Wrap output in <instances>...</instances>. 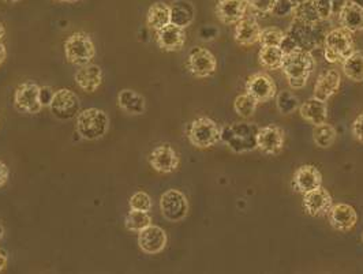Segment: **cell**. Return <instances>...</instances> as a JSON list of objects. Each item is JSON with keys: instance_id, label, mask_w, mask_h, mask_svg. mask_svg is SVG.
<instances>
[{"instance_id": "cell-17", "label": "cell", "mask_w": 363, "mask_h": 274, "mask_svg": "<svg viewBox=\"0 0 363 274\" xmlns=\"http://www.w3.org/2000/svg\"><path fill=\"white\" fill-rule=\"evenodd\" d=\"M291 185L295 193L306 194L323 185V173L314 165H302L295 171Z\"/></svg>"}, {"instance_id": "cell-35", "label": "cell", "mask_w": 363, "mask_h": 274, "mask_svg": "<svg viewBox=\"0 0 363 274\" xmlns=\"http://www.w3.org/2000/svg\"><path fill=\"white\" fill-rule=\"evenodd\" d=\"M292 14H294L295 18L302 19V21L310 22V23H317V22L324 21V19H321V17H320V14H318V11L314 7L311 0H308V1L302 3V4H299L298 7H295Z\"/></svg>"}, {"instance_id": "cell-11", "label": "cell", "mask_w": 363, "mask_h": 274, "mask_svg": "<svg viewBox=\"0 0 363 274\" xmlns=\"http://www.w3.org/2000/svg\"><path fill=\"white\" fill-rule=\"evenodd\" d=\"M79 98L70 89H59L55 91L54 100L50 105L56 119L59 120H72L79 113Z\"/></svg>"}, {"instance_id": "cell-10", "label": "cell", "mask_w": 363, "mask_h": 274, "mask_svg": "<svg viewBox=\"0 0 363 274\" xmlns=\"http://www.w3.org/2000/svg\"><path fill=\"white\" fill-rule=\"evenodd\" d=\"M38 91H40V86L36 82H32V81L18 85L14 91V98H13L14 108L23 115H37L40 110H43V105L38 100Z\"/></svg>"}, {"instance_id": "cell-28", "label": "cell", "mask_w": 363, "mask_h": 274, "mask_svg": "<svg viewBox=\"0 0 363 274\" xmlns=\"http://www.w3.org/2000/svg\"><path fill=\"white\" fill-rule=\"evenodd\" d=\"M171 23L179 28H189L196 18V8L189 0H175L171 6Z\"/></svg>"}, {"instance_id": "cell-31", "label": "cell", "mask_w": 363, "mask_h": 274, "mask_svg": "<svg viewBox=\"0 0 363 274\" xmlns=\"http://www.w3.org/2000/svg\"><path fill=\"white\" fill-rule=\"evenodd\" d=\"M337 137L336 128L333 127L332 125H329L328 122L314 126L313 130V141L314 144L321 149H329L335 144Z\"/></svg>"}, {"instance_id": "cell-42", "label": "cell", "mask_w": 363, "mask_h": 274, "mask_svg": "<svg viewBox=\"0 0 363 274\" xmlns=\"http://www.w3.org/2000/svg\"><path fill=\"white\" fill-rule=\"evenodd\" d=\"M351 134H352L354 139L363 144V113L358 115L357 119L354 120L352 127H351Z\"/></svg>"}, {"instance_id": "cell-2", "label": "cell", "mask_w": 363, "mask_h": 274, "mask_svg": "<svg viewBox=\"0 0 363 274\" xmlns=\"http://www.w3.org/2000/svg\"><path fill=\"white\" fill-rule=\"evenodd\" d=\"M258 126L250 122H235L221 128L220 142L233 153L243 154L257 150Z\"/></svg>"}, {"instance_id": "cell-26", "label": "cell", "mask_w": 363, "mask_h": 274, "mask_svg": "<svg viewBox=\"0 0 363 274\" xmlns=\"http://www.w3.org/2000/svg\"><path fill=\"white\" fill-rule=\"evenodd\" d=\"M337 18L340 21V26L351 33L363 32V7L355 1L348 0Z\"/></svg>"}, {"instance_id": "cell-13", "label": "cell", "mask_w": 363, "mask_h": 274, "mask_svg": "<svg viewBox=\"0 0 363 274\" xmlns=\"http://www.w3.org/2000/svg\"><path fill=\"white\" fill-rule=\"evenodd\" d=\"M286 142L284 131L283 128L269 125L265 127L258 128L257 132V149L268 156H276L279 154Z\"/></svg>"}, {"instance_id": "cell-20", "label": "cell", "mask_w": 363, "mask_h": 274, "mask_svg": "<svg viewBox=\"0 0 363 274\" xmlns=\"http://www.w3.org/2000/svg\"><path fill=\"white\" fill-rule=\"evenodd\" d=\"M156 42L165 52H178L184 47L186 32L183 28L169 23L156 32Z\"/></svg>"}, {"instance_id": "cell-53", "label": "cell", "mask_w": 363, "mask_h": 274, "mask_svg": "<svg viewBox=\"0 0 363 274\" xmlns=\"http://www.w3.org/2000/svg\"><path fill=\"white\" fill-rule=\"evenodd\" d=\"M362 241H363V235H362Z\"/></svg>"}, {"instance_id": "cell-36", "label": "cell", "mask_w": 363, "mask_h": 274, "mask_svg": "<svg viewBox=\"0 0 363 274\" xmlns=\"http://www.w3.org/2000/svg\"><path fill=\"white\" fill-rule=\"evenodd\" d=\"M284 36H286V32H283L279 28L269 26V28L262 29L261 37H259V44H261V47H280Z\"/></svg>"}, {"instance_id": "cell-37", "label": "cell", "mask_w": 363, "mask_h": 274, "mask_svg": "<svg viewBox=\"0 0 363 274\" xmlns=\"http://www.w3.org/2000/svg\"><path fill=\"white\" fill-rule=\"evenodd\" d=\"M130 209L133 210H141V212H150L153 202L150 195L145 193V191H137L130 197Z\"/></svg>"}, {"instance_id": "cell-48", "label": "cell", "mask_w": 363, "mask_h": 274, "mask_svg": "<svg viewBox=\"0 0 363 274\" xmlns=\"http://www.w3.org/2000/svg\"><path fill=\"white\" fill-rule=\"evenodd\" d=\"M4 36H6V29H4V25L0 22V41Z\"/></svg>"}, {"instance_id": "cell-21", "label": "cell", "mask_w": 363, "mask_h": 274, "mask_svg": "<svg viewBox=\"0 0 363 274\" xmlns=\"http://www.w3.org/2000/svg\"><path fill=\"white\" fill-rule=\"evenodd\" d=\"M262 28L253 16H245L235 25L234 38L242 47H252L259 42Z\"/></svg>"}, {"instance_id": "cell-49", "label": "cell", "mask_w": 363, "mask_h": 274, "mask_svg": "<svg viewBox=\"0 0 363 274\" xmlns=\"http://www.w3.org/2000/svg\"><path fill=\"white\" fill-rule=\"evenodd\" d=\"M54 1H57V3H77L79 0H54Z\"/></svg>"}, {"instance_id": "cell-38", "label": "cell", "mask_w": 363, "mask_h": 274, "mask_svg": "<svg viewBox=\"0 0 363 274\" xmlns=\"http://www.w3.org/2000/svg\"><path fill=\"white\" fill-rule=\"evenodd\" d=\"M246 1L255 14L268 16V14L273 13L277 0H246Z\"/></svg>"}, {"instance_id": "cell-8", "label": "cell", "mask_w": 363, "mask_h": 274, "mask_svg": "<svg viewBox=\"0 0 363 274\" xmlns=\"http://www.w3.org/2000/svg\"><path fill=\"white\" fill-rule=\"evenodd\" d=\"M186 67L189 73L196 78H208L216 73L218 60L209 50L196 47L189 52Z\"/></svg>"}, {"instance_id": "cell-19", "label": "cell", "mask_w": 363, "mask_h": 274, "mask_svg": "<svg viewBox=\"0 0 363 274\" xmlns=\"http://www.w3.org/2000/svg\"><path fill=\"white\" fill-rule=\"evenodd\" d=\"M249 4L246 0H218L216 17L223 25L233 26L247 14Z\"/></svg>"}, {"instance_id": "cell-18", "label": "cell", "mask_w": 363, "mask_h": 274, "mask_svg": "<svg viewBox=\"0 0 363 274\" xmlns=\"http://www.w3.org/2000/svg\"><path fill=\"white\" fill-rule=\"evenodd\" d=\"M167 241L168 238L163 228L153 224L138 232V246L143 253L149 256L162 253L167 246Z\"/></svg>"}, {"instance_id": "cell-50", "label": "cell", "mask_w": 363, "mask_h": 274, "mask_svg": "<svg viewBox=\"0 0 363 274\" xmlns=\"http://www.w3.org/2000/svg\"><path fill=\"white\" fill-rule=\"evenodd\" d=\"M4 236V227L0 224V240Z\"/></svg>"}, {"instance_id": "cell-44", "label": "cell", "mask_w": 363, "mask_h": 274, "mask_svg": "<svg viewBox=\"0 0 363 274\" xmlns=\"http://www.w3.org/2000/svg\"><path fill=\"white\" fill-rule=\"evenodd\" d=\"M10 176V169L9 166L4 164L3 161H0V188L7 183Z\"/></svg>"}, {"instance_id": "cell-32", "label": "cell", "mask_w": 363, "mask_h": 274, "mask_svg": "<svg viewBox=\"0 0 363 274\" xmlns=\"http://www.w3.org/2000/svg\"><path fill=\"white\" fill-rule=\"evenodd\" d=\"M257 105H258V101L247 93L239 94L234 100V110L236 115L243 120H247L255 115Z\"/></svg>"}, {"instance_id": "cell-15", "label": "cell", "mask_w": 363, "mask_h": 274, "mask_svg": "<svg viewBox=\"0 0 363 274\" xmlns=\"http://www.w3.org/2000/svg\"><path fill=\"white\" fill-rule=\"evenodd\" d=\"M327 216L330 227L339 232L352 231L358 222V213L355 207L348 203L332 205Z\"/></svg>"}, {"instance_id": "cell-30", "label": "cell", "mask_w": 363, "mask_h": 274, "mask_svg": "<svg viewBox=\"0 0 363 274\" xmlns=\"http://www.w3.org/2000/svg\"><path fill=\"white\" fill-rule=\"evenodd\" d=\"M345 76L357 84L363 82V51H354L342 63Z\"/></svg>"}, {"instance_id": "cell-9", "label": "cell", "mask_w": 363, "mask_h": 274, "mask_svg": "<svg viewBox=\"0 0 363 274\" xmlns=\"http://www.w3.org/2000/svg\"><path fill=\"white\" fill-rule=\"evenodd\" d=\"M160 210L165 219L179 222L189 215V201L186 195L175 188L167 190L160 198Z\"/></svg>"}, {"instance_id": "cell-52", "label": "cell", "mask_w": 363, "mask_h": 274, "mask_svg": "<svg viewBox=\"0 0 363 274\" xmlns=\"http://www.w3.org/2000/svg\"><path fill=\"white\" fill-rule=\"evenodd\" d=\"M352 1H355L357 4H359L361 7H363V0H352Z\"/></svg>"}, {"instance_id": "cell-22", "label": "cell", "mask_w": 363, "mask_h": 274, "mask_svg": "<svg viewBox=\"0 0 363 274\" xmlns=\"http://www.w3.org/2000/svg\"><path fill=\"white\" fill-rule=\"evenodd\" d=\"M74 81L81 91L91 94L99 91L103 84V70L100 66L91 63L81 66L74 75Z\"/></svg>"}, {"instance_id": "cell-29", "label": "cell", "mask_w": 363, "mask_h": 274, "mask_svg": "<svg viewBox=\"0 0 363 274\" xmlns=\"http://www.w3.org/2000/svg\"><path fill=\"white\" fill-rule=\"evenodd\" d=\"M286 54L281 51L280 47H261L259 54H258V60L259 64L265 69V70H279L283 66V60H284Z\"/></svg>"}, {"instance_id": "cell-12", "label": "cell", "mask_w": 363, "mask_h": 274, "mask_svg": "<svg viewBox=\"0 0 363 274\" xmlns=\"http://www.w3.org/2000/svg\"><path fill=\"white\" fill-rule=\"evenodd\" d=\"M147 161L150 166L159 173H172L179 168L181 164V159L177 150L168 144L155 147L150 152Z\"/></svg>"}, {"instance_id": "cell-39", "label": "cell", "mask_w": 363, "mask_h": 274, "mask_svg": "<svg viewBox=\"0 0 363 274\" xmlns=\"http://www.w3.org/2000/svg\"><path fill=\"white\" fill-rule=\"evenodd\" d=\"M294 8H295V7L292 6V3H291L290 0H277L273 13H274L277 17L283 18V17H286V16L292 14V13H294Z\"/></svg>"}, {"instance_id": "cell-25", "label": "cell", "mask_w": 363, "mask_h": 274, "mask_svg": "<svg viewBox=\"0 0 363 274\" xmlns=\"http://www.w3.org/2000/svg\"><path fill=\"white\" fill-rule=\"evenodd\" d=\"M118 105L130 116H140L145 113L146 101L144 96L131 89H123L119 91Z\"/></svg>"}, {"instance_id": "cell-27", "label": "cell", "mask_w": 363, "mask_h": 274, "mask_svg": "<svg viewBox=\"0 0 363 274\" xmlns=\"http://www.w3.org/2000/svg\"><path fill=\"white\" fill-rule=\"evenodd\" d=\"M171 23V7L164 1L153 3L146 13V25L150 30H160Z\"/></svg>"}, {"instance_id": "cell-43", "label": "cell", "mask_w": 363, "mask_h": 274, "mask_svg": "<svg viewBox=\"0 0 363 274\" xmlns=\"http://www.w3.org/2000/svg\"><path fill=\"white\" fill-rule=\"evenodd\" d=\"M347 1H348V0H332V1H330V13H332V17H339V16H340V13L343 11Z\"/></svg>"}, {"instance_id": "cell-23", "label": "cell", "mask_w": 363, "mask_h": 274, "mask_svg": "<svg viewBox=\"0 0 363 274\" xmlns=\"http://www.w3.org/2000/svg\"><path fill=\"white\" fill-rule=\"evenodd\" d=\"M342 86V78L337 70H327L317 78L314 85V98L328 101L333 94H336Z\"/></svg>"}, {"instance_id": "cell-7", "label": "cell", "mask_w": 363, "mask_h": 274, "mask_svg": "<svg viewBox=\"0 0 363 274\" xmlns=\"http://www.w3.org/2000/svg\"><path fill=\"white\" fill-rule=\"evenodd\" d=\"M66 60L74 66L89 64L96 56V47L91 37L85 32H77L65 41Z\"/></svg>"}, {"instance_id": "cell-46", "label": "cell", "mask_w": 363, "mask_h": 274, "mask_svg": "<svg viewBox=\"0 0 363 274\" xmlns=\"http://www.w3.org/2000/svg\"><path fill=\"white\" fill-rule=\"evenodd\" d=\"M6 57H7V50H6V45L0 41V66L4 63Z\"/></svg>"}, {"instance_id": "cell-16", "label": "cell", "mask_w": 363, "mask_h": 274, "mask_svg": "<svg viewBox=\"0 0 363 274\" xmlns=\"http://www.w3.org/2000/svg\"><path fill=\"white\" fill-rule=\"evenodd\" d=\"M303 209L311 217L327 216L329 209L333 205V198L327 188L323 185L303 194Z\"/></svg>"}, {"instance_id": "cell-6", "label": "cell", "mask_w": 363, "mask_h": 274, "mask_svg": "<svg viewBox=\"0 0 363 274\" xmlns=\"http://www.w3.org/2000/svg\"><path fill=\"white\" fill-rule=\"evenodd\" d=\"M221 128L218 123L206 116L193 120L187 126V139L189 142L197 149H209L216 147L220 142Z\"/></svg>"}, {"instance_id": "cell-14", "label": "cell", "mask_w": 363, "mask_h": 274, "mask_svg": "<svg viewBox=\"0 0 363 274\" xmlns=\"http://www.w3.org/2000/svg\"><path fill=\"white\" fill-rule=\"evenodd\" d=\"M246 93L259 103H268L277 94L272 76L267 73H255L246 81Z\"/></svg>"}, {"instance_id": "cell-4", "label": "cell", "mask_w": 363, "mask_h": 274, "mask_svg": "<svg viewBox=\"0 0 363 274\" xmlns=\"http://www.w3.org/2000/svg\"><path fill=\"white\" fill-rule=\"evenodd\" d=\"M75 130L85 141H97L106 137L109 130L108 115L99 108H88L77 115Z\"/></svg>"}, {"instance_id": "cell-3", "label": "cell", "mask_w": 363, "mask_h": 274, "mask_svg": "<svg viewBox=\"0 0 363 274\" xmlns=\"http://www.w3.org/2000/svg\"><path fill=\"white\" fill-rule=\"evenodd\" d=\"M315 62L311 52L303 50H295L284 56L281 70L291 89H303L309 82L310 75L314 72Z\"/></svg>"}, {"instance_id": "cell-34", "label": "cell", "mask_w": 363, "mask_h": 274, "mask_svg": "<svg viewBox=\"0 0 363 274\" xmlns=\"http://www.w3.org/2000/svg\"><path fill=\"white\" fill-rule=\"evenodd\" d=\"M126 228L131 232H141L152 224V217L149 216V212H141V210H133L130 209L126 216Z\"/></svg>"}, {"instance_id": "cell-40", "label": "cell", "mask_w": 363, "mask_h": 274, "mask_svg": "<svg viewBox=\"0 0 363 274\" xmlns=\"http://www.w3.org/2000/svg\"><path fill=\"white\" fill-rule=\"evenodd\" d=\"M311 1H313L314 7L317 8L321 19L329 21L332 18V13H330V1L332 0H311Z\"/></svg>"}, {"instance_id": "cell-41", "label": "cell", "mask_w": 363, "mask_h": 274, "mask_svg": "<svg viewBox=\"0 0 363 274\" xmlns=\"http://www.w3.org/2000/svg\"><path fill=\"white\" fill-rule=\"evenodd\" d=\"M55 91L51 86H40V91H38V100L44 107H50L52 100H54Z\"/></svg>"}, {"instance_id": "cell-24", "label": "cell", "mask_w": 363, "mask_h": 274, "mask_svg": "<svg viewBox=\"0 0 363 274\" xmlns=\"http://www.w3.org/2000/svg\"><path fill=\"white\" fill-rule=\"evenodd\" d=\"M301 116L309 122L313 126L323 125L328 120L327 101H321L318 98H309L303 104L299 105Z\"/></svg>"}, {"instance_id": "cell-33", "label": "cell", "mask_w": 363, "mask_h": 274, "mask_svg": "<svg viewBox=\"0 0 363 274\" xmlns=\"http://www.w3.org/2000/svg\"><path fill=\"white\" fill-rule=\"evenodd\" d=\"M276 107L281 115H291L299 108V98L292 91H283L276 94Z\"/></svg>"}, {"instance_id": "cell-45", "label": "cell", "mask_w": 363, "mask_h": 274, "mask_svg": "<svg viewBox=\"0 0 363 274\" xmlns=\"http://www.w3.org/2000/svg\"><path fill=\"white\" fill-rule=\"evenodd\" d=\"M7 262H9V254L6 250L0 249V272L4 270V268L7 266Z\"/></svg>"}, {"instance_id": "cell-51", "label": "cell", "mask_w": 363, "mask_h": 274, "mask_svg": "<svg viewBox=\"0 0 363 274\" xmlns=\"http://www.w3.org/2000/svg\"><path fill=\"white\" fill-rule=\"evenodd\" d=\"M4 3H9V4H13V3H17L19 0H3Z\"/></svg>"}, {"instance_id": "cell-1", "label": "cell", "mask_w": 363, "mask_h": 274, "mask_svg": "<svg viewBox=\"0 0 363 274\" xmlns=\"http://www.w3.org/2000/svg\"><path fill=\"white\" fill-rule=\"evenodd\" d=\"M328 28H329V21L310 23L294 17L286 35L290 37L298 50L311 52L324 44V38L330 30Z\"/></svg>"}, {"instance_id": "cell-5", "label": "cell", "mask_w": 363, "mask_h": 274, "mask_svg": "<svg viewBox=\"0 0 363 274\" xmlns=\"http://www.w3.org/2000/svg\"><path fill=\"white\" fill-rule=\"evenodd\" d=\"M324 56L328 63H343L354 50V33L345 28L330 29L324 38Z\"/></svg>"}, {"instance_id": "cell-47", "label": "cell", "mask_w": 363, "mask_h": 274, "mask_svg": "<svg viewBox=\"0 0 363 274\" xmlns=\"http://www.w3.org/2000/svg\"><path fill=\"white\" fill-rule=\"evenodd\" d=\"M291 3H292V6L294 7H298L299 4H302V3H305V1H308V0H290ZM295 10V8H294Z\"/></svg>"}]
</instances>
